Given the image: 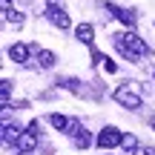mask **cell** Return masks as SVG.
Returning a JSON list of instances; mask_svg holds the SVG:
<instances>
[{
  "label": "cell",
  "mask_w": 155,
  "mask_h": 155,
  "mask_svg": "<svg viewBox=\"0 0 155 155\" xmlns=\"http://www.w3.org/2000/svg\"><path fill=\"white\" fill-rule=\"evenodd\" d=\"M118 40H121V43L127 46V49L132 52V55H138V58H141V55H150V46H147L144 40L138 38V35H132V32H127V35H118Z\"/></svg>",
  "instance_id": "1"
},
{
  "label": "cell",
  "mask_w": 155,
  "mask_h": 155,
  "mask_svg": "<svg viewBox=\"0 0 155 155\" xmlns=\"http://www.w3.org/2000/svg\"><path fill=\"white\" fill-rule=\"evenodd\" d=\"M115 101L121 106H127V109H138V106H141V95L132 92L129 86H118L115 89Z\"/></svg>",
  "instance_id": "2"
},
{
  "label": "cell",
  "mask_w": 155,
  "mask_h": 155,
  "mask_svg": "<svg viewBox=\"0 0 155 155\" xmlns=\"http://www.w3.org/2000/svg\"><path fill=\"white\" fill-rule=\"evenodd\" d=\"M118 141H121V132H118L115 127H106L98 132V138H95V144L101 147V150H112V147H118Z\"/></svg>",
  "instance_id": "3"
},
{
  "label": "cell",
  "mask_w": 155,
  "mask_h": 155,
  "mask_svg": "<svg viewBox=\"0 0 155 155\" xmlns=\"http://www.w3.org/2000/svg\"><path fill=\"white\" fill-rule=\"evenodd\" d=\"M46 17H49L58 29H69L72 26V20H69V15L63 12V6H49V9H46Z\"/></svg>",
  "instance_id": "4"
},
{
  "label": "cell",
  "mask_w": 155,
  "mask_h": 155,
  "mask_svg": "<svg viewBox=\"0 0 155 155\" xmlns=\"http://www.w3.org/2000/svg\"><path fill=\"white\" fill-rule=\"evenodd\" d=\"M35 147H38V135H32L29 129H23V132L15 138V150L17 152H32Z\"/></svg>",
  "instance_id": "5"
},
{
  "label": "cell",
  "mask_w": 155,
  "mask_h": 155,
  "mask_svg": "<svg viewBox=\"0 0 155 155\" xmlns=\"http://www.w3.org/2000/svg\"><path fill=\"white\" fill-rule=\"evenodd\" d=\"M9 58H12L15 63H26V61H29V46H26V43H12V46H9Z\"/></svg>",
  "instance_id": "6"
},
{
  "label": "cell",
  "mask_w": 155,
  "mask_h": 155,
  "mask_svg": "<svg viewBox=\"0 0 155 155\" xmlns=\"http://www.w3.org/2000/svg\"><path fill=\"white\" fill-rule=\"evenodd\" d=\"M106 9H109L112 15H115L118 20L124 23V26H135V15H132V12H127V9H118V6H112V3L106 6Z\"/></svg>",
  "instance_id": "7"
},
{
  "label": "cell",
  "mask_w": 155,
  "mask_h": 155,
  "mask_svg": "<svg viewBox=\"0 0 155 155\" xmlns=\"http://www.w3.org/2000/svg\"><path fill=\"white\" fill-rule=\"evenodd\" d=\"M92 35H95V29L89 26V23H81V26L75 29V38L81 40V43H86V46H92V40H95Z\"/></svg>",
  "instance_id": "8"
},
{
  "label": "cell",
  "mask_w": 155,
  "mask_h": 155,
  "mask_svg": "<svg viewBox=\"0 0 155 155\" xmlns=\"http://www.w3.org/2000/svg\"><path fill=\"white\" fill-rule=\"evenodd\" d=\"M55 61H58L55 52H49V49H38V63H40L43 69H52V66H55Z\"/></svg>",
  "instance_id": "9"
},
{
  "label": "cell",
  "mask_w": 155,
  "mask_h": 155,
  "mask_svg": "<svg viewBox=\"0 0 155 155\" xmlns=\"http://www.w3.org/2000/svg\"><path fill=\"white\" fill-rule=\"evenodd\" d=\"M89 144H92V135H89L86 129H78V132H75V147H78V150H86Z\"/></svg>",
  "instance_id": "10"
},
{
  "label": "cell",
  "mask_w": 155,
  "mask_h": 155,
  "mask_svg": "<svg viewBox=\"0 0 155 155\" xmlns=\"http://www.w3.org/2000/svg\"><path fill=\"white\" fill-rule=\"evenodd\" d=\"M49 124H52L55 129H61V132H66V127H69V118H66V115H58V112H55V115H49Z\"/></svg>",
  "instance_id": "11"
},
{
  "label": "cell",
  "mask_w": 155,
  "mask_h": 155,
  "mask_svg": "<svg viewBox=\"0 0 155 155\" xmlns=\"http://www.w3.org/2000/svg\"><path fill=\"white\" fill-rule=\"evenodd\" d=\"M6 20L15 23V26H23V15H20L17 9H6Z\"/></svg>",
  "instance_id": "12"
},
{
  "label": "cell",
  "mask_w": 155,
  "mask_h": 155,
  "mask_svg": "<svg viewBox=\"0 0 155 155\" xmlns=\"http://www.w3.org/2000/svg\"><path fill=\"white\" fill-rule=\"evenodd\" d=\"M118 144H121L124 150H135V147H138V138H135V135H121Z\"/></svg>",
  "instance_id": "13"
},
{
  "label": "cell",
  "mask_w": 155,
  "mask_h": 155,
  "mask_svg": "<svg viewBox=\"0 0 155 155\" xmlns=\"http://www.w3.org/2000/svg\"><path fill=\"white\" fill-rule=\"evenodd\" d=\"M20 132H23V129L17 127V124H9V127H6V141H9V144H15V138H17Z\"/></svg>",
  "instance_id": "14"
},
{
  "label": "cell",
  "mask_w": 155,
  "mask_h": 155,
  "mask_svg": "<svg viewBox=\"0 0 155 155\" xmlns=\"http://www.w3.org/2000/svg\"><path fill=\"white\" fill-rule=\"evenodd\" d=\"M9 95H12V81L0 78V98H9Z\"/></svg>",
  "instance_id": "15"
},
{
  "label": "cell",
  "mask_w": 155,
  "mask_h": 155,
  "mask_svg": "<svg viewBox=\"0 0 155 155\" xmlns=\"http://www.w3.org/2000/svg\"><path fill=\"white\" fill-rule=\"evenodd\" d=\"M92 61H95V63H104V61H106V58H104V55H101V52H98V49H92Z\"/></svg>",
  "instance_id": "16"
},
{
  "label": "cell",
  "mask_w": 155,
  "mask_h": 155,
  "mask_svg": "<svg viewBox=\"0 0 155 155\" xmlns=\"http://www.w3.org/2000/svg\"><path fill=\"white\" fill-rule=\"evenodd\" d=\"M135 155H155V150H150V147H141V150L135 152Z\"/></svg>",
  "instance_id": "17"
},
{
  "label": "cell",
  "mask_w": 155,
  "mask_h": 155,
  "mask_svg": "<svg viewBox=\"0 0 155 155\" xmlns=\"http://www.w3.org/2000/svg\"><path fill=\"white\" fill-rule=\"evenodd\" d=\"M104 66H106V72H115V69H118V66H115V63H112V61H109V58H106V61H104Z\"/></svg>",
  "instance_id": "18"
},
{
  "label": "cell",
  "mask_w": 155,
  "mask_h": 155,
  "mask_svg": "<svg viewBox=\"0 0 155 155\" xmlns=\"http://www.w3.org/2000/svg\"><path fill=\"white\" fill-rule=\"evenodd\" d=\"M0 144H6V124L0 121Z\"/></svg>",
  "instance_id": "19"
},
{
  "label": "cell",
  "mask_w": 155,
  "mask_h": 155,
  "mask_svg": "<svg viewBox=\"0 0 155 155\" xmlns=\"http://www.w3.org/2000/svg\"><path fill=\"white\" fill-rule=\"evenodd\" d=\"M12 6V0H0V9H9Z\"/></svg>",
  "instance_id": "20"
},
{
  "label": "cell",
  "mask_w": 155,
  "mask_h": 155,
  "mask_svg": "<svg viewBox=\"0 0 155 155\" xmlns=\"http://www.w3.org/2000/svg\"><path fill=\"white\" fill-rule=\"evenodd\" d=\"M152 127H155V121H152Z\"/></svg>",
  "instance_id": "21"
},
{
  "label": "cell",
  "mask_w": 155,
  "mask_h": 155,
  "mask_svg": "<svg viewBox=\"0 0 155 155\" xmlns=\"http://www.w3.org/2000/svg\"><path fill=\"white\" fill-rule=\"evenodd\" d=\"M0 63H3V61H0Z\"/></svg>",
  "instance_id": "22"
}]
</instances>
